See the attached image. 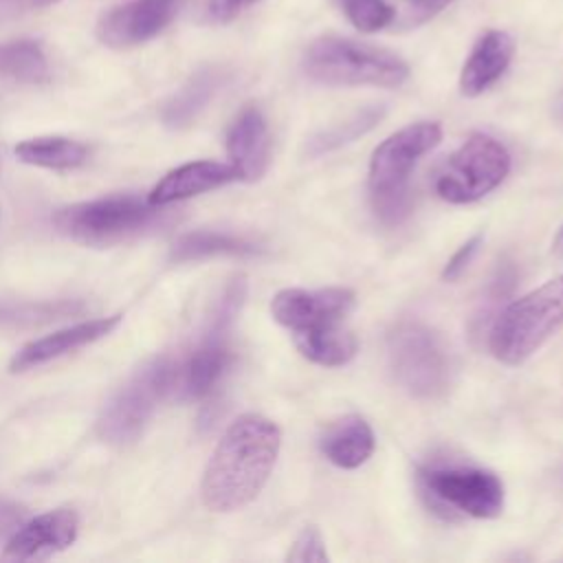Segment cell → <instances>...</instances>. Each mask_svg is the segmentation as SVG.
Returning <instances> with one entry per match:
<instances>
[{"instance_id": "6da1fadb", "label": "cell", "mask_w": 563, "mask_h": 563, "mask_svg": "<svg viewBox=\"0 0 563 563\" xmlns=\"http://www.w3.org/2000/svg\"><path fill=\"white\" fill-rule=\"evenodd\" d=\"M282 446L279 427L260 413L235 418L220 438L202 475V504L233 512L251 504L268 482Z\"/></svg>"}, {"instance_id": "7a4b0ae2", "label": "cell", "mask_w": 563, "mask_h": 563, "mask_svg": "<svg viewBox=\"0 0 563 563\" xmlns=\"http://www.w3.org/2000/svg\"><path fill=\"white\" fill-rule=\"evenodd\" d=\"M563 325V275L510 301L499 310L488 330L493 356L506 365H519L532 356L550 334Z\"/></svg>"}, {"instance_id": "3957f363", "label": "cell", "mask_w": 563, "mask_h": 563, "mask_svg": "<svg viewBox=\"0 0 563 563\" xmlns=\"http://www.w3.org/2000/svg\"><path fill=\"white\" fill-rule=\"evenodd\" d=\"M303 70L328 86L396 88L409 77V66L396 53L336 35L317 37L308 46Z\"/></svg>"}, {"instance_id": "277c9868", "label": "cell", "mask_w": 563, "mask_h": 563, "mask_svg": "<svg viewBox=\"0 0 563 563\" xmlns=\"http://www.w3.org/2000/svg\"><path fill=\"white\" fill-rule=\"evenodd\" d=\"M387 358L396 383L413 398H438L451 385L449 352L424 323H398L387 336Z\"/></svg>"}, {"instance_id": "5b68a950", "label": "cell", "mask_w": 563, "mask_h": 563, "mask_svg": "<svg viewBox=\"0 0 563 563\" xmlns=\"http://www.w3.org/2000/svg\"><path fill=\"white\" fill-rule=\"evenodd\" d=\"M429 506L444 517L457 512L475 519H493L504 510V484L486 468L464 464H431L418 473Z\"/></svg>"}, {"instance_id": "8992f818", "label": "cell", "mask_w": 563, "mask_h": 563, "mask_svg": "<svg viewBox=\"0 0 563 563\" xmlns=\"http://www.w3.org/2000/svg\"><path fill=\"white\" fill-rule=\"evenodd\" d=\"M510 172L508 150L493 136L471 134L442 165L435 178V194L451 205H466L484 198Z\"/></svg>"}, {"instance_id": "52a82bcc", "label": "cell", "mask_w": 563, "mask_h": 563, "mask_svg": "<svg viewBox=\"0 0 563 563\" xmlns=\"http://www.w3.org/2000/svg\"><path fill=\"white\" fill-rule=\"evenodd\" d=\"M176 367L169 358H156L139 369L106 405L99 418V433L106 442L125 444L134 440L158 402L174 389Z\"/></svg>"}, {"instance_id": "ba28073f", "label": "cell", "mask_w": 563, "mask_h": 563, "mask_svg": "<svg viewBox=\"0 0 563 563\" xmlns=\"http://www.w3.org/2000/svg\"><path fill=\"white\" fill-rule=\"evenodd\" d=\"M156 216V207L134 196H112L73 205L55 218L59 231L81 242H110L139 231Z\"/></svg>"}, {"instance_id": "9c48e42d", "label": "cell", "mask_w": 563, "mask_h": 563, "mask_svg": "<svg viewBox=\"0 0 563 563\" xmlns=\"http://www.w3.org/2000/svg\"><path fill=\"white\" fill-rule=\"evenodd\" d=\"M442 141L435 121H418L389 134L369 158V194L405 187L413 165Z\"/></svg>"}, {"instance_id": "30bf717a", "label": "cell", "mask_w": 563, "mask_h": 563, "mask_svg": "<svg viewBox=\"0 0 563 563\" xmlns=\"http://www.w3.org/2000/svg\"><path fill=\"white\" fill-rule=\"evenodd\" d=\"M356 295L350 288H284L271 299L273 319L290 332L343 323L352 312Z\"/></svg>"}, {"instance_id": "8fae6325", "label": "cell", "mask_w": 563, "mask_h": 563, "mask_svg": "<svg viewBox=\"0 0 563 563\" xmlns=\"http://www.w3.org/2000/svg\"><path fill=\"white\" fill-rule=\"evenodd\" d=\"M176 11L178 0H130L101 15L97 35L110 48H130L158 35Z\"/></svg>"}, {"instance_id": "7c38bea8", "label": "cell", "mask_w": 563, "mask_h": 563, "mask_svg": "<svg viewBox=\"0 0 563 563\" xmlns=\"http://www.w3.org/2000/svg\"><path fill=\"white\" fill-rule=\"evenodd\" d=\"M77 515L73 508H57L24 523L4 545L0 561H44L66 550L77 537Z\"/></svg>"}, {"instance_id": "4fadbf2b", "label": "cell", "mask_w": 563, "mask_h": 563, "mask_svg": "<svg viewBox=\"0 0 563 563\" xmlns=\"http://www.w3.org/2000/svg\"><path fill=\"white\" fill-rule=\"evenodd\" d=\"M227 152L240 180H257L271 163V134L264 114L246 106L227 132Z\"/></svg>"}, {"instance_id": "5bb4252c", "label": "cell", "mask_w": 563, "mask_h": 563, "mask_svg": "<svg viewBox=\"0 0 563 563\" xmlns=\"http://www.w3.org/2000/svg\"><path fill=\"white\" fill-rule=\"evenodd\" d=\"M233 180H240V174L231 163L194 161V163L180 165V167L172 169L169 174H165L158 180V185L150 191L147 202L152 207H165L176 200L218 189Z\"/></svg>"}, {"instance_id": "9a60e30c", "label": "cell", "mask_w": 563, "mask_h": 563, "mask_svg": "<svg viewBox=\"0 0 563 563\" xmlns=\"http://www.w3.org/2000/svg\"><path fill=\"white\" fill-rule=\"evenodd\" d=\"M121 321V314H112V317H103V319H92V321H84L64 330H57L53 334H46L42 339H35L31 343H26L11 361V369L13 372H22L35 365H42L51 358H57L66 352H73L77 347H84L106 334H110Z\"/></svg>"}, {"instance_id": "2e32d148", "label": "cell", "mask_w": 563, "mask_h": 563, "mask_svg": "<svg viewBox=\"0 0 563 563\" xmlns=\"http://www.w3.org/2000/svg\"><path fill=\"white\" fill-rule=\"evenodd\" d=\"M515 42L506 31H486L473 46L460 73V90L464 97H477L488 90L508 68Z\"/></svg>"}, {"instance_id": "e0dca14e", "label": "cell", "mask_w": 563, "mask_h": 563, "mask_svg": "<svg viewBox=\"0 0 563 563\" xmlns=\"http://www.w3.org/2000/svg\"><path fill=\"white\" fill-rule=\"evenodd\" d=\"M376 440L369 422L363 416L347 413L325 427L319 438V449L339 468H358L374 453Z\"/></svg>"}, {"instance_id": "ac0fdd59", "label": "cell", "mask_w": 563, "mask_h": 563, "mask_svg": "<svg viewBox=\"0 0 563 563\" xmlns=\"http://www.w3.org/2000/svg\"><path fill=\"white\" fill-rule=\"evenodd\" d=\"M292 341L303 358L323 367H339L350 363L358 347L356 336L341 323L292 332Z\"/></svg>"}, {"instance_id": "d6986e66", "label": "cell", "mask_w": 563, "mask_h": 563, "mask_svg": "<svg viewBox=\"0 0 563 563\" xmlns=\"http://www.w3.org/2000/svg\"><path fill=\"white\" fill-rule=\"evenodd\" d=\"M224 84V73L220 68L207 66L189 77V81L165 103L163 121L169 128L189 125L213 99L218 88Z\"/></svg>"}, {"instance_id": "ffe728a7", "label": "cell", "mask_w": 563, "mask_h": 563, "mask_svg": "<svg viewBox=\"0 0 563 563\" xmlns=\"http://www.w3.org/2000/svg\"><path fill=\"white\" fill-rule=\"evenodd\" d=\"M15 156L22 163L48 167V169H73L88 158L84 143L66 136H37L22 141L15 147Z\"/></svg>"}, {"instance_id": "44dd1931", "label": "cell", "mask_w": 563, "mask_h": 563, "mask_svg": "<svg viewBox=\"0 0 563 563\" xmlns=\"http://www.w3.org/2000/svg\"><path fill=\"white\" fill-rule=\"evenodd\" d=\"M260 249L238 235L229 233H218V231H194L176 240L172 249V260L174 262H191V260H205V257H216V255H257Z\"/></svg>"}, {"instance_id": "7402d4cb", "label": "cell", "mask_w": 563, "mask_h": 563, "mask_svg": "<svg viewBox=\"0 0 563 563\" xmlns=\"http://www.w3.org/2000/svg\"><path fill=\"white\" fill-rule=\"evenodd\" d=\"M0 75L37 84L48 77V64L42 46L33 40H18L0 44Z\"/></svg>"}, {"instance_id": "603a6c76", "label": "cell", "mask_w": 563, "mask_h": 563, "mask_svg": "<svg viewBox=\"0 0 563 563\" xmlns=\"http://www.w3.org/2000/svg\"><path fill=\"white\" fill-rule=\"evenodd\" d=\"M383 117V108L380 106H372V108H365L361 112H356L354 117H350L347 121L343 123H336L319 134H314L308 143V154L310 156H319L323 152H330L334 147H341L350 141H354L356 136L365 134L369 128H374V123Z\"/></svg>"}, {"instance_id": "cb8c5ba5", "label": "cell", "mask_w": 563, "mask_h": 563, "mask_svg": "<svg viewBox=\"0 0 563 563\" xmlns=\"http://www.w3.org/2000/svg\"><path fill=\"white\" fill-rule=\"evenodd\" d=\"M515 282H517V273H515V266L512 264H499L495 275L490 277V282L486 284V290H484V297L477 306V312L473 317V325L475 328H482L486 321H488V314L490 312H499V303L504 301V297L510 295V290L515 288Z\"/></svg>"}, {"instance_id": "d4e9b609", "label": "cell", "mask_w": 563, "mask_h": 563, "mask_svg": "<svg viewBox=\"0 0 563 563\" xmlns=\"http://www.w3.org/2000/svg\"><path fill=\"white\" fill-rule=\"evenodd\" d=\"M347 20L365 33L385 29L394 20V9L383 0H341Z\"/></svg>"}, {"instance_id": "484cf974", "label": "cell", "mask_w": 563, "mask_h": 563, "mask_svg": "<svg viewBox=\"0 0 563 563\" xmlns=\"http://www.w3.org/2000/svg\"><path fill=\"white\" fill-rule=\"evenodd\" d=\"M411 205H413V200H411L409 185L372 194V209H374L376 218L387 227L400 224L411 213Z\"/></svg>"}, {"instance_id": "4316f807", "label": "cell", "mask_w": 563, "mask_h": 563, "mask_svg": "<svg viewBox=\"0 0 563 563\" xmlns=\"http://www.w3.org/2000/svg\"><path fill=\"white\" fill-rule=\"evenodd\" d=\"M286 559L292 563H325L330 556L319 528L306 526L290 543Z\"/></svg>"}, {"instance_id": "83f0119b", "label": "cell", "mask_w": 563, "mask_h": 563, "mask_svg": "<svg viewBox=\"0 0 563 563\" xmlns=\"http://www.w3.org/2000/svg\"><path fill=\"white\" fill-rule=\"evenodd\" d=\"M81 306L75 303H40V306H24L18 310H0V319H11V321H37V319H57L77 312Z\"/></svg>"}, {"instance_id": "f1b7e54d", "label": "cell", "mask_w": 563, "mask_h": 563, "mask_svg": "<svg viewBox=\"0 0 563 563\" xmlns=\"http://www.w3.org/2000/svg\"><path fill=\"white\" fill-rule=\"evenodd\" d=\"M482 240H484L482 233H475L473 238H468V240L453 253V257L446 262V266H444V271H442V279H446V282L457 279V277L466 271V266L473 262V257H475V253H477Z\"/></svg>"}, {"instance_id": "f546056e", "label": "cell", "mask_w": 563, "mask_h": 563, "mask_svg": "<svg viewBox=\"0 0 563 563\" xmlns=\"http://www.w3.org/2000/svg\"><path fill=\"white\" fill-rule=\"evenodd\" d=\"M255 2L260 0H209V13L216 22H229Z\"/></svg>"}, {"instance_id": "4dcf8cb0", "label": "cell", "mask_w": 563, "mask_h": 563, "mask_svg": "<svg viewBox=\"0 0 563 563\" xmlns=\"http://www.w3.org/2000/svg\"><path fill=\"white\" fill-rule=\"evenodd\" d=\"M449 2H453V0H413L409 7V13L405 18V24L407 26L420 24V22L429 20L431 15H435L440 9H444Z\"/></svg>"}, {"instance_id": "1f68e13d", "label": "cell", "mask_w": 563, "mask_h": 563, "mask_svg": "<svg viewBox=\"0 0 563 563\" xmlns=\"http://www.w3.org/2000/svg\"><path fill=\"white\" fill-rule=\"evenodd\" d=\"M13 7H20V9H42V7H51V4H57L62 0H9Z\"/></svg>"}, {"instance_id": "d6a6232c", "label": "cell", "mask_w": 563, "mask_h": 563, "mask_svg": "<svg viewBox=\"0 0 563 563\" xmlns=\"http://www.w3.org/2000/svg\"><path fill=\"white\" fill-rule=\"evenodd\" d=\"M552 251L563 260V227L559 229V233H556V238L552 242Z\"/></svg>"}]
</instances>
